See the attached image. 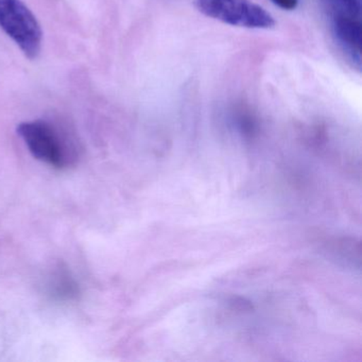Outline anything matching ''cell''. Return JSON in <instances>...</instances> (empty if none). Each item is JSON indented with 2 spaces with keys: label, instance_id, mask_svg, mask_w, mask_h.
Returning a JSON list of instances; mask_svg holds the SVG:
<instances>
[{
  "label": "cell",
  "instance_id": "1",
  "mask_svg": "<svg viewBox=\"0 0 362 362\" xmlns=\"http://www.w3.org/2000/svg\"><path fill=\"white\" fill-rule=\"evenodd\" d=\"M18 134L37 160L57 169H66L78 158V150L71 133L56 122L46 119L22 122Z\"/></svg>",
  "mask_w": 362,
  "mask_h": 362
},
{
  "label": "cell",
  "instance_id": "2",
  "mask_svg": "<svg viewBox=\"0 0 362 362\" xmlns=\"http://www.w3.org/2000/svg\"><path fill=\"white\" fill-rule=\"evenodd\" d=\"M0 29L27 58H37L43 33L35 14L22 0H0Z\"/></svg>",
  "mask_w": 362,
  "mask_h": 362
},
{
  "label": "cell",
  "instance_id": "3",
  "mask_svg": "<svg viewBox=\"0 0 362 362\" xmlns=\"http://www.w3.org/2000/svg\"><path fill=\"white\" fill-rule=\"evenodd\" d=\"M197 9L207 18L230 26L249 29H269L274 18L251 0H194Z\"/></svg>",
  "mask_w": 362,
  "mask_h": 362
},
{
  "label": "cell",
  "instance_id": "4",
  "mask_svg": "<svg viewBox=\"0 0 362 362\" xmlns=\"http://www.w3.org/2000/svg\"><path fill=\"white\" fill-rule=\"evenodd\" d=\"M332 35L357 69H361L362 28L360 18H330Z\"/></svg>",
  "mask_w": 362,
  "mask_h": 362
},
{
  "label": "cell",
  "instance_id": "5",
  "mask_svg": "<svg viewBox=\"0 0 362 362\" xmlns=\"http://www.w3.org/2000/svg\"><path fill=\"white\" fill-rule=\"evenodd\" d=\"M330 18H361L360 0H323Z\"/></svg>",
  "mask_w": 362,
  "mask_h": 362
},
{
  "label": "cell",
  "instance_id": "6",
  "mask_svg": "<svg viewBox=\"0 0 362 362\" xmlns=\"http://www.w3.org/2000/svg\"><path fill=\"white\" fill-rule=\"evenodd\" d=\"M271 1L286 11H293L298 6V0H271Z\"/></svg>",
  "mask_w": 362,
  "mask_h": 362
}]
</instances>
